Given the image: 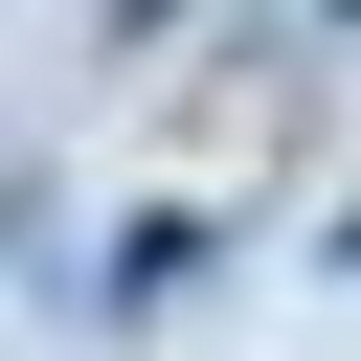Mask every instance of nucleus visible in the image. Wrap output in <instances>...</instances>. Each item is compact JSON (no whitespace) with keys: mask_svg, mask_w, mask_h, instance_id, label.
Returning a JSON list of instances; mask_svg holds the SVG:
<instances>
[{"mask_svg":"<svg viewBox=\"0 0 361 361\" xmlns=\"http://www.w3.org/2000/svg\"><path fill=\"white\" fill-rule=\"evenodd\" d=\"M113 23H180V0H113Z\"/></svg>","mask_w":361,"mask_h":361,"instance_id":"nucleus-1","label":"nucleus"},{"mask_svg":"<svg viewBox=\"0 0 361 361\" xmlns=\"http://www.w3.org/2000/svg\"><path fill=\"white\" fill-rule=\"evenodd\" d=\"M338 23H361V0H338Z\"/></svg>","mask_w":361,"mask_h":361,"instance_id":"nucleus-2","label":"nucleus"}]
</instances>
